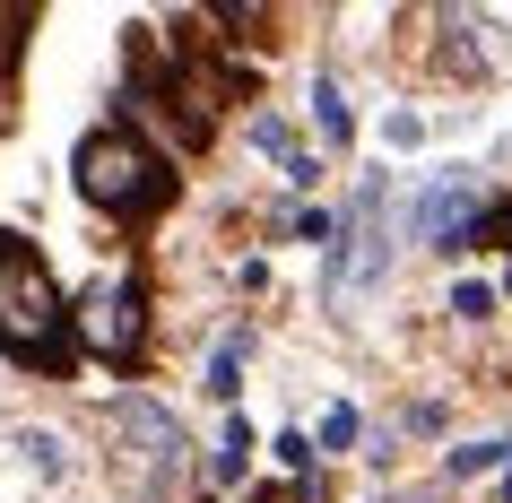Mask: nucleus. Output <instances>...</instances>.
I'll list each match as a JSON object with an SVG mask.
<instances>
[{
    "instance_id": "13",
    "label": "nucleus",
    "mask_w": 512,
    "mask_h": 503,
    "mask_svg": "<svg viewBox=\"0 0 512 503\" xmlns=\"http://www.w3.org/2000/svg\"><path fill=\"white\" fill-rule=\"evenodd\" d=\"M356 443V408H330L322 417V451H348Z\"/></svg>"
},
{
    "instance_id": "7",
    "label": "nucleus",
    "mask_w": 512,
    "mask_h": 503,
    "mask_svg": "<svg viewBox=\"0 0 512 503\" xmlns=\"http://www.w3.org/2000/svg\"><path fill=\"white\" fill-rule=\"evenodd\" d=\"M495 460H512V443H469V451H443V469H452V477H486Z\"/></svg>"
},
{
    "instance_id": "16",
    "label": "nucleus",
    "mask_w": 512,
    "mask_h": 503,
    "mask_svg": "<svg viewBox=\"0 0 512 503\" xmlns=\"http://www.w3.org/2000/svg\"><path fill=\"white\" fill-rule=\"evenodd\" d=\"M504 287H512V269H504Z\"/></svg>"
},
{
    "instance_id": "11",
    "label": "nucleus",
    "mask_w": 512,
    "mask_h": 503,
    "mask_svg": "<svg viewBox=\"0 0 512 503\" xmlns=\"http://www.w3.org/2000/svg\"><path fill=\"white\" fill-rule=\"evenodd\" d=\"M252 139H261V148H270V157H278V165L296 157V139H287V122H278V113H261V122H252Z\"/></svg>"
},
{
    "instance_id": "9",
    "label": "nucleus",
    "mask_w": 512,
    "mask_h": 503,
    "mask_svg": "<svg viewBox=\"0 0 512 503\" xmlns=\"http://www.w3.org/2000/svg\"><path fill=\"white\" fill-rule=\"evenodd\" d=\"M452 313H460V321H486V313H495V287H486V278H469V287H452Z\"/></svg>"
},
{
    "instance_id": "8",
    "label": "nucleus",
    "mask_w": 512,
    "mask_h": 503,
    "mask_svg": "<svg viewBox=\"0 0 512 503\" xmlns=\"http://www.w3.org/2000/svg\"><path fill=\"white\" fill-rule=\"evenodd\" d=\"M18 27H35V9H0V87L18 70Z\"/></svg>"
},
{
    "instance_id": "3",
    "label": "nucleus",
    "mask_w": 512,
    "mask_h": 503,
    "mask_svg": "<svg viewBox=\"0 0 512 503\" xmlns=\"http://www.w3.org/2000/svg\"><path fill=\"white\" fill-rule=\"evenodd\" d=\"M70 339H79L87 356H105V365H139V347H148V295H139V278L96 287L79 313H70Z\"/></svg>"
},
{
    "instance_id": "12",
    "label": "nucleus",
    "mask_w": 512,
    "mask_h": 503,
    "mask_svg": "<svg viewBox=\"0 0 512 503\" xmlns=\"http://www.w3.org/2000/svg\"><path fill=\"white\" fill-rule=\"evenodd\" d=\"M278 469H287V477H313V443H304V434H278Z\"/></svg>"
},
{
    "instance_id": "5",
    "label": "nucleus",
    "mask_w": 512,
    "mask_h": 503,
    "mask_svg": "<svg viewBox=\"0 0 512 503\" xmlns=\"http://www.w3.org/2000/svg\"><path fill=\"white\" fill-rule=\"evenodd\" d=\"M243 469H252V425H243V417H226V434H217V460H209V477H217V486H235Z\"/></svg>"
},
{
    "instance_id": "2",
    "label": "nucleus",
    "mask_w": 512,
    "mask_h": 503,
    "mask_svg": "<svg viewBox=\"0 0 512 503\" xmlns=\"http://www.w3.org/2000/svg\"><path fill=\"white\" fill-rule=\"evenodd\" d=\"M70 174H79V200H87V209L122 217V226H148V217L174 200V165H165L157 148L131 131V122L87 131V139H79V157H70Z\"/></svg>"
},
{
    "instance_id": "4",
    "label": "nucleus",
    "mask_w": 512,
    "mask_h": 503,
    "mask_svg": "<svg viewBox=\"0 0 512 503\" xmlns=\"http://www.w3.org/2000/svg\"><path fill=\"white\" fill-rule=\"evenodd\" d=\"M243 356H252V330H226L209 356V399H235L243 391Z\"/></svg>"
},
{
    "instance_id": "14",
    "label": "nucleus",
    "mask_w": 512,
    "mask_h": 503,
    "mask_svg": "<svg viewBox=\"0 0 512 503\" xmlns=\"http://www.w3.org/2000/svg\"><path fill=\"white\" fill-rule=\"evenodd\" d=\"M287 183L313 191V183H322V157H304V148H296V157H287Z\"/></svg>"
},
{
    "instance_id": "15",
    "label": "nucleus",
    "mask_w": 512,
    "mask_h": 503,
    "mask_svg": "<svg viewBox=\"0 0 512 503\" xmlns=\"http://www.w3.org/2000/svg\"><path fill=\"white\" fill-rule=\"evenodd\" d=\"M504 495H512V460H504Z\"/></svg>"
},
{
    "instance_id": "6",
    "label": "nucleus",
    "mask_w": 512,
    "mask_h": 503,
    "mask_svg": "<svg viewBox=\"0 0 512 503\" xmlns=\"http://www.w3.org/2000/svg\"><path fill=\"white\" fill-rule=\"evenodd\" d=\"M313 122H322V139H330V148H348V139H356V122H348V96H339V79H313Z\"/></svg>"
},
{
    "instance_id": "1",
    "label": "nucleus",
    "mask_w": 512,
    "mask_h": 503,
    "mask_svg": "<svg viewBox=\"0 0 512 503\" xmlns=\"http://www.w3.org/2000/svg\"><path fill=\"white\" fill-rule=\"evenodd\" d=\"M0 356L35 373H70L79 339H70V304H61L53 269L35 261V243L0 235Z\"/></svg>"
},
{
    "instance_id": "10",
    "label": "nucleus",
    "mask_w": 512,
    "mask_h": 503,
    "mask_svg": "<svg viewBox=\"0 0 512 503\" xmlns=\"http://www.w3.org/2000/svg\"><path fill=\"white\" fill-rule=\"evenodd\" d=\"M18 451H27V469L61 477V434H18Z\"/></svg>"
}]
</instances>
